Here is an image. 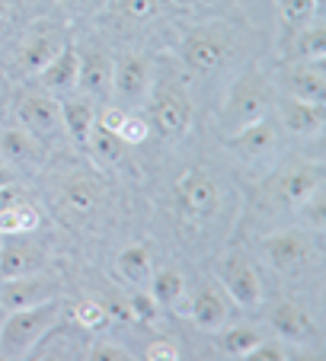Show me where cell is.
Segmentation results:
<instances>
[{
  "mask_svg": "<svg viewBox=\"0 0 326 361\" xmlns=\"http://www.w3.org/2000/svg\"><path fill=\"white\" fill-rule=\"evenodd\" d=\"M259 250H262L265 262H269L275 272H285V275L304 272V269L313 262V256H317V246H313L310 233L298 231V227L269 233V237L259 243Z\"/></svg>",
  "mask_w": 326,
  "mask_h": 361,
  "instance_id": "obj_8",
  "label": "cell"
},
{
  "mask_svg": "<svg viewBox=\"0 0 326 361\" xmlns=\"http://www.w3.org/2000/svg\"><path fill=\"white\" fill-rule=\"evenodd\" d=\"M195 4H217V0H195Z\"/></svg>",
  "mask_w": 326,
  "mask_h": 361,
  "instance_id": "obj_44",
  "label": "cell"
},
{
  "mask_svg": "<svg viewBox=\"0 0 326 361\" xmlns=\"http://www.w3.org/2000/svg\"><path fill=\"white\" fill-rule=\"evenodd\" d=\"M64 42H68V35H64V26H58V23H39V26H32L20 45V55H16L20 74H39L61 51Z\"/></svg>",
  "mask_w": 326,
  "mask_h": 361,
  "instance_id": "obj_11",
  "label": "cell"
},
{
  "mask_svg": "<svg viewBox=\"0 0 326 361\" xmlns=\"http://www.w3.org/2000/svg\"><path fill=\"white\" fill-rule=\"evenodd\" d=\"M215 348L221 355H227V358H246V352H250L253 345H256L259 339H262V333H259L256 326H250V323H237V326H221L215 329Z\"/></svg>",
  "mask_w": 326,
  "mask_h": 361,
  "instance_id": "obj_24",
  "label": "cell"
},
{
  "mask_svg": "<svg viewBox=\"0 0 326 361\" xmlns=\"http://www.w3.org/2000/svg\"><path fill=\"white\" fill-rule=\"evenodd\" d=\"M269 323L275 329V336L285 342H298V345H307V342L317 339V320L298 300H279L275 310L269 314Z\"/></svg>",
  "mask_w": 326,
  "mask_h": 361,
  "instance_id": "obj_15",
  "label": "cell"
},
{
  "mask_svg": "<svg viewBox=\"0 0 326 361\" xmlns=\"http://www.w3.org/2000/svg\"><path fill=\"white\" fill-rule=\"evenodd\" d=\"M10 4H13V0H0V20L10 13Z\"/></svg>",
  "mask_w": 326,
  "mask_h": 361,
  "instance_id": "obj_42",
  "label": "cell"
},
{
  "mask_svg": "<svg viewBox=\"0 0 326 361\" xmlns=\"http://www.w3.org/2000/svg\"><path fill=\"white\" fill-rule=\"evenodd\" d=\"M68 300L52 298L45 304L7 310L0 320V358H29L35 345H42L48 329L61 320Z\"/></svg>",
  "mask_w": 326,
  "mask_h": 361,
  "instance_id": "obj_1",
  "label": "cell"
},
{
  "mask_svg": "<svg viewBox=\"0 0 326 361\" xmlns=\"http://www.w3.org/2000/svg\"><path fill=\"white\" fill-rule=\"evenodd\" d=\"M23 198V189L16 183H7V185H0V208H7V204L20 202Z\"/></svg>",
  "mask_w": 326,
  "mask_h": 361,
  "instance_id": "obj_39",
  "label": "cell"
},
{
  "mask_svg": "<svg viewBox=\"0 0 326 361\" xmlns=\"http://www.w3.org/2000/svg\"><path fill=\"white\" fill-rule=\"evenodd\" d=\"M58 4H64V7H71V10H80V7H87V4H93V0H58Z\"/></svg>",
  "mask_w": 326,
  "mask_h": 361,
  "instance_id": "obj_40",
  "label": "cell"
},
{
  "mask_svg": "<svg viewBox=\"0 0 326 361\" xmlns=\"http://www.w3.org/2000/svg\"><path fill=\"white\" fill-rule=\"evenodd\" d=\"M144 358L147 361H176V358H183V355H179V345L173 339H154L144 348Z\"/></svg>",
  "mask_w": 326,
  "mask_h": 361,
  "instance_id": "obj_38",
  "label": "cell"
},
{
  "mask_svg": "<svg viewBox=\"0 0 326 361\" xmlns=\"http://www.w3.org/2000/svg\"><path fill=\"white\" fill-rule=\"evenodd\" d=\"M291 61H326V26L323 20H313L310 26L298 29L294 35Z\"/></svg>",
  "mask_w": 326,
  "mask_h": 361,
  "instance_id": "obj_28",
  "label": "cell"
},
{
  "mask_svg": "<svg viewBox=\"0 0 326 361\" xmlns=\"http://www.w3.org/2000/svg\"><path fill=\"white\" fill-rule=\"evenodd\" d=\"M272 106H275V83L259 68H250L227 90V102L221 109V128H224V135L240 131L259 118L272 116Z\"/></svg>",
  "mask_w": 326,
  "mask_h": 361,
  "instance_id": "obj_2",
  "label": "cell"
},
{
  "mask_svg": "<svg viewBox=\"0 0 326 361\" xmlns=\"http://www.w3.org/2000/svg\"><path fill=\"white\" fill-rule=\"evenodd\" d=\"M16 118H20V125L29 131V135H35L39 141H52V137H58L64 131V122H61V99L58 96H52L48 90L42 87H26L16 93Z\"/></svg>",
  "mask_w": 326,
  "mask_h": 361,
  "instance_id": "obj_5",
  "label": "cell"
},
{
  "mask_svg": "<svg viewBox=\"0 0 326 361\" xmlns=\"http://www.w3.org/2000/svg\"><path fill=\"white\" fill-rule=\"evenodd\" d=\"M301 212H304V224H310L313 231H323L326 227V198H323V185H320L317 192H313L310 198H307L304 204H301Z\"/></svg>",
  "mask_w": 326,
  "mask_h": 361,
  "instance_id": "obj_36",
  "label": "cell"
},
{
  "mask_svg": "<svg viewBox=\"0 0 326 361\" xmlns=\"http://www.w3.org/2000/svg\"><path fill=\"white\" fill-rule=\"evenodd\" d=\"M39 224H42V212L26 198L0 208V237L4 233H32Z\"/></svg>",
  "mask_w": 326,
  "mask_h": 361,
  "instance_id": "obj_27",
  "label": "cell"
},
{
  "mask_svg": "<svg viewBox=\"0 0 326 361\" xmlns=\"http://www.w3.org/2000/svg\"><path fill=\"white\" fill-rule=\"evenodd\" d=\"M154 87V64L150 58L128 51L112 61V96L125 109H141Z\"/></svg>",
  "mask_w": 326,
  "mask_h": 361,
  "instance_id": "obj_7",
  "label": "cell"
},
{
  "mask_svg": "<svg viewBox=\"0 0 326 361\" xmlns=\"http://www.w3.org/2000/svg\"><path fill=\"white\" fill-rule=\"evenodd\" d=\"M320 185H323V166L301 164V166H291V170L279 173L272 192H275V198H279L285 208H301Z\"/></svg>",
  "mask_w": 326,
  "mask_h": 361,
  "instance_id": "obj_16",
  "label": "cell"
},
{
  "mask_svg": "<svg viewBox=\"0 0 326 361\" xmlns=\"http://www.w3.org/2000/svg\"><path fill=\"white\" fill-rule=\"evenodd\" d=\"M116 269H119V275H122V281L141 288V285H147L150 275H154V252L144 243H131L119 252Z\"/></svg>",
  "mask_w": 326,
  "mask_h": 361,
  "instance_id": "obj_23",
  "label": "cell"
},
{
  "mask_svg": "<svg viewBox=\"0 0 326 361\" xmlns=\"http://www.w3.org/2000/svg\"><path fill=\"white\" fill-rule=\"evenodd\" d=\"M74 323L80 329H106L109 326V307L102 300H80L74 307Z\"/></svg>",
  "mask_w": 326,
  "mask_h": 361,
  "instance_id": "obj_31",
  "label": "cell"
},
{
  "mask_svg": "<svg viewBox=\"0 0 326 361\" xmlns=\"http://www.w3.org/2000/svg\"><path fill=\"white\" fill-rule=\"evenodd\" d=\"M77 74H80V55L74 42H64L61 51L39 71V87L52 96H71L77 90Z\"/></svg>",
  "mask_w": 326,
  "mask_h": 361,
  "instance_id": "obj_18",
  "label": "cell"
},
{
  "mask_svg": "<svg viewBox=\"0 0 326 361\" xmlns=\"http://www.w3.org/2000/svg\"><path fill=\"white\" fill-rule=\"evenodd\" d=\"M61 122H64V131H68L71 141H77L83 147L90 128L96 125L93 99H87V96H74V93H71L68 99H61Z\"/></svg>",
  "mask_w": 326,
  "mask_h": 361,
  "instance_id": "obj_21",
  "label": "cell"
},
{
  "mask_svg": "<svg viewBox=\"0 0 326 361\" xmlns=\"http://www.w3.org/2000/svg\"><path fill=\"white\" fill-rule=\"evenodd\" d=\"M83 147L90 150V157H93L99 166H116V164H122V157H125V141L116 135V131H106L102 125H93V128H90Z\"/></svg>",
  "mask_w": 326,
  "mask_h": 361,
  "instance_id": "obj_25",
  "label": "cell"
},
{
  "mask_svg": "<svg viewBox=\"0 0 326 361\" xmlns=\"http://www.w3.org/2000/svg\"><path fill=\"white\" fill-rule=\"evenodd\" d=\"M0 320H4V307H0Z\"/></svg>",
  "mask_w": 326,
  "mask_h": 361,
  "instance_id": "obj_45",
  "label": "cell"
},
{
  "mask_svg": "<svg viewBox=\"0 0 326 361\" xmlns=\"http://www.w3.org/2000/svg\"><path fill=\"white\" fill-rule=\"evenodd\" d=\"M116 10L122 16L135 23H144V20H154L157 13L163 10V0H116Z\"/></svg>",
  "mask_w": 326,
  "mask_h": 361,
  "instance_id": "obj_33",
  "label": "cell"
},
{
  "mask_svg": "<svg viewBox=\"0 0 326 361\" xmlns=\"http://www.w3.org/2000/svg\"><path fill=\"white\" fill-rule=\"evenodd\" d=\"M83 358H90V361H128L131 352L125 345H119V342H96V345L87 348Z\"/></svg>",
  "mask_w": 326,
  "mask_h": 361,
  "instance_id": "obj_37",
  "label": "cell"
},
{
  "mask_svg": "<svg viewBox=\"0 0 326 361\" xmlns=\"http://www.w3.org/2000/svg\"><path fill=\"white\" fill-rule=\"evenodd\" d=\"M58 291H61V281L48 275L45 269L32 275H20V279H4L0 281V307H4V314L23 310V307H35L58 298Z\"/></svg>",
  "mask_w": 326,
  "mask_h": 361,
  "instance_id": "obj_10",
  "label": "cell"
},
{
  "mask_svg": "<svg viewBox=\"0 0 326 361\" xmlns=\"http://www.w3.org/2000/svg\"><path fill=\"white\" fill-rule=\"evenodd\" d=\"M217 281L224 294L240 307V310H256L262 304V281L253 266V259L243 250H231L217 262Z\"/></svg>",
  "mask_w": 326,
  "mask_h": 361,
  "instance_id": "obj_6",
  "label": "cell"
},
{
  "mask_svg": "<svg viewBox=\"0 0 326 361\" xmlns=\"http://www.w3.org/2000/svg\"><path fill=\"white\" fill-rule=\"evenodd\" d=\"M288 358V348L279 336H272V339H259L256 345L246 352V361H285Z\"/></svg>",
  "mask_w": 326,
  "mask_h": 361,
  "instance_id": "obj_34",
  "label": "cell"
},
{
  "mask_svg": "<svg viewBox=\"0 0 326 361\" xmlns=\"http://www.w3.org/2000/svg\"><path fill=\"white\" fill-rule=\"evenodd\" d=\"M279 74L288 96L326 102V61H288Z\"/></svg>",
  "mask_w": 326,
  "mask_h": 361,
  "instance_id": "obj_14",
  "label": "cell"
},
{
  "mask_svg": "<svg viewBox=\"0 0 326 361\" xmlns=\"http://www.w3.org/2000/svg\"><path fill=\"white\" fill-rule=\"evenodd\" d=\"M150 298L160 307H179L186 304V279L176 272V269H157L150 275Z\"/></svg>",
  "mask_w": 326,
  "mask_h": 361,
  "instance_id": "obj_26",
  "label": "cell"
},
{
  "mask_svg": "<svg viewBox=\"0 0 326 361\" xmlns=\"http://www.w3.org/2000/svg\"><path fill=\"white\" fill-rule=\"evenodd\" d=\"M234 39L224 26L217 23H205V26L189 29V35L179 45V55H183V64L192 71V74H215V71L227 68L234 58Z\"/></svg>",
  "mask_w": 326,
  "mask_h": 361,
  "instance_id": "obj_3",
  "label": "cell"
},
{
  "mask_svg": "<svg viewBox=\"0 0 326 361\" xmlns=\"http://www.w3.org/2000/svg\"><path fill=\"white\" fill-rule=\"evenodd\" d=\"M0 109H4V83H0Z\"/></svg>",
  "mask_w": 326,
  "mask_h": 361,
  "instance_id": "obj_43",
  "label": "cell"
},
{
  "mask_svg": "<svg viewBox=\"0 0 326 361\" xmlns=\"http://www.w3.org/2000/svg\"><path fill=\"white\" fill-rule=\"evenodd\" d=\"M150 122L163 137H183L192 128V102L189 93L183 90V83H176L173 77H154L150 87Z\"/></svg>",
  "mask_w": 326,
  "mask_h": 361,
  "instance_id": "obj_4",
  "label": "cell"
},
{
  "mask_svg": "<svg viewBox=\"0 0 326 361\" xmlns=\"http://www.w3.org/2000/svg\"><path fill=\"white\" fill-rule=\"evenodd\" d=\"M45 262V250L26 240V233H4V240H0V281L42 272Z\"/></svg>",
  "mask_w": 326,
  "mask_h": 361,
  "instance_id": "obj_12",
  "label": "cell"
},
{
  "mask_svg": "<svg viewBox=\"0 0 326 361\" xmlns=\"http://www.w3.org/2000/svg\"><path fill=\"white\" fill-rule=\"evenodd\" d=\"M275 7H279L282 20H285L288 29H304L310 26L313 20H323V13H320L317 0H275Z\"/></svg>",
  "mask_w": 326,
  "mask_h": 361,
  "instance_id": "obj_30",
  "label": "cell"
},
{
  "mask_svg": "<svg viewBox=\"0 0 326 361\" xmlns=\"http://www.w3.org/2000/svg\"><path fill=\"white\" fill-rule=\"evenodd\" d=\"M150 135V122L141 116H135V112H128L122 122V128H119V137L125 141V147H138V144H144Z\"/></svg>",
  "mask_w": 326,
  "mask_h": 361,
  "instance_id": "obj_35",
  "label": "cell"
},
{
  "mask_svg": "<svg viewBox=\"0 0 326 361\" xmlns=\"http://www.w3.org/2000/svg\"><path fill=\"white\" fill-rule=\"evenodd\" d=\"M189 314H192V320H195V326L215 333V329L224 326L227 314H231V307H227V294L221 291L217 285H205L202 291L189 300Z\"/></svg>",
  "mask_w": 326,
  "mask_h": 361,
  "instance_id": "obj_20",
  "label": "cell"
},
{
  "mask_svg": "<svg viewBox=\"0 0 326 361\" xmlns=\"http://www.w3.org/2000/svg\"><path fill=\"white\" fill-rule=\"evenodd\" d=\"M0 154L10 164H39L42 160V144L35 135H29L23 125L0 131Z\"/></svg>",
  "mask_w": 326,
  "mask_h": 361,
  "instance_id": "obj_22",
  "label": "cell"
},
{
  "mask_svg": "<svg viewBox=\"0 0 326 361\" xmlns=\"http://www.w3.org/2000/svg\"><path fill=\"white\" fill-rule=\"evenodd\" d=\"M61 202L74 214H93L99 208V189L93 179H71L61 189Z\"/></svg>",
  "mask_w": 326,
  "mask_h": 361,
  "instance_id": "obj_29",
  "label": "cell"
},
{
  "mask_svg": "<svg viewBox=\"0 0 326 361\" xmlns=\"http://www.w3.org/2000/svg\"><path fill=\"white\" fill-rule=\"evenodd\" d=\"M176 195H179V202L186 204V212L198 214V218L215 214L217 204H221V192H217L215 179L205 170H186L176 183Z\"/></svg>",
  "mask_w": 326,
  "mask_h": 361,
  "instance_id": "obj_19",
  "label": "cell"
},
{
  "mask_svg": "<svg viewBox=\"0 0 326 361\" xmlns=\"http://www.w3.org/2000/svg\"><path fill=\"white\" fill-rule=\"evenodd\" d=\"M224 141L240 160L256 164V160H265V157H272V154L279 150L282 125H279V118L275 116H265V118H259V122L246 125V128L224 135Z\"/></svg>",
  "mask_w": 326,
  "mask_h": 361,
  "instance_id": "obj_9",
  "label": "cell"
},
{
  "mask_svg": "<svg viewBox=\"0 0 326 361\" xmlns=\"http://www.w3.org/2000/svg\"><path fill=\"white\" fill-rule=\"evenodd\" d=\"M279 99V116H282V128L288 135L298 137H310L323 128L326 122V102H310V99H298V96H275Z\"/></svg>",
  "mask_w": 326,
  "mask_h": 361,
  "instance_id": "obj_17",
  "label": "cell"
},
{
  "mask_svg": "<svg viewBox=\"0 0 326 361\" xmlns=\"http://www.w3.org/2000/svg\"><path fill=\"white\" fill-rule=\"evenodd\" d=\"M80 55V74H77V90L87 99H109L112 96V58L96 45L77 48Z\"/></svg>",
  "mask_w": 326,
  "mask_h": 361,
  "instance_id": "obj_13",
  "label": "cell"
},
{
  "mask_svg": "<svg viewBox=\"0 0 326 361\" xmlns=\"http://www.w3.org/2000/svg\"><path fill=\"white\" fill-rule=\"evenodd\" d=\"M128 314H131V323L150 326V323H157V317H160V304L150 298V291H135L128 298Z\"/></svg>",
  "mask_w": 326,
  "mask_h": 361,
  "instance_id": "obj_32",
  "label": "cell"
},
{
  "mask_svg": "<svg viewBox=\"0 0 326 361\" xmlns=\"http://www.w3.org/2000/svg\"><path fill=\"white\" fill-rule=\"evenodd\" d=\"M7 183H13V173H10L7 166L0 164V185H7Z\"/></svg>",
  "mask_w": 326,
  "mask_h": 361,
  "instance_id": "obj_41",
  "label": "cell"
}]
</instances>
